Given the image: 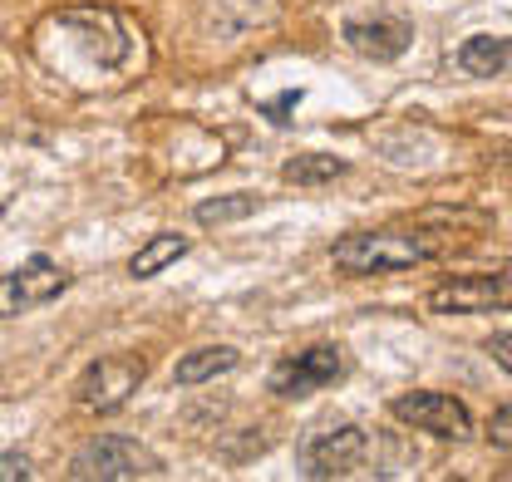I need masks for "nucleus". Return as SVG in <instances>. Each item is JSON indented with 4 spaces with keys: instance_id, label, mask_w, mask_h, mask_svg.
Segmentation results:
<instances>
[{
    "instance_id": "1",
    "label": "nucleus",
    "mask_w": 512,
    "mask_h": 482,
    "mask_svg": "<svg viewBox=\"0 0 512 482\" xmlns=\"http://www.w3.org/2000/svg\"><path fill=\"white\" fill-rule=\"evenodd\" d=\"M439 251L444 246L429 232H394V227H384V232H350V237H340L330 246V261L345 276H394V271H414V266L434 261Z\"/></svg>"
},
{
    "instance_id": "2",
    "label": "nucleus",
    "mask_w": 512,
    "mask_h": 482,
    "mask_svg": "<svg viewBox=\"0 0 512 482\" xmlns=\"http://www.w3.org/2000/svg\"><path fill=\"white\" fill-rule=\"evenodd\" d=\"M158 473H163L158 453H148L138 438H124V433L89 438L69 458V478L74 482H133V478H158Z\"/></svg>"
},
{
    "instance_id": "3",
    "label": "nucleus",
    "mask_w": 512,
    "mask_h": 482,
    "mask_svg": "<svg viewBox=\"0 0 512 482\" xmlns=\"http://www.w3.org/2000/svg\"><path fill=\"white\" fill-rule=\"evenodd\" d=\"M370 453V433L355 428V423H325L311 428L296 448V463H301V478L325 482V478H350Z\"/></svg>"
},
{
    "instance_id": "4",
    "label": "nucleus",
    "mask_w": 512,
    "mask_h": 482,
    "mask_svg": "<svg viewBox=\"0 0 512 482\" xmlns=\"http://www.w3.org/2000/svg\"><path fill=\"white\" fill-rule=\"evenodd\" d=\"M143 379H148V360H138V355H99L79 374L74 399L89 414H114V409H124L128 399H133V389Z\"/></svg>"
},
{
    "instance_id": "5",
    "label": "nucleus",
    "mask_w": 512,
    "mask_h": 482,
    "mask_svg": "<svg viewBox=\"0 0 512 482\" xmlns=\"http://www.w3.org/2000/svg\"><path fill=\"white\" fill-rule=\"evenodd\" d=\"M434 315H488V310H512V271H473L453 276L429 291Z\"/></svg>"
},
{
    "instance_id": "6",
    "label": "nucleus",
    "mask_w": 512,
    "mask_h": 482,
    "mask_svg": "<svg viewBox=\"0 0 512 482\" xmlns=\"http://www.w3.org/2000/svg\"><path fill=\"white\" fill-rule=\"evenodd\" d=\"M64 291H69V271H60L50 256H30L25 266L0 276V320H15L25 310L60 301Z\"/></svg>"
},
{
    "instance_id": "7",
    "label": "nucleus",
    "mask_w": 512,
    "mask_h": 482,
    "mask_svg": "<svg viewBox=\"0 0 512 482\" xmlns=\"http://www.w3.org/2000/svg\"><path fill=\"white\" fill-rule=\"evenodd\" d=\"M389 414H394L399 423H409V428L434 433V438H453V443L473 438V414H468V404L453 399V394H439V389L399 394V399L389 404Z\"/></svg>"
},
{
    "instance_id": "8",
    "label": "nucleus",
    "mask_w": 512,
    "mask_h": 482,
    "mask_svg": "<svg viewBox=\"0 0 512 482\" xmlns=\"http://www.w3.org/2000/svg\"><path fill=\"white\" fill-rule=\"evenodd\" d=\"M60 25L89 50V60L99 64V69H119L128 60V50H133V40H128V25L114 15V10H99V5H79V10H64Z\"/></svg>"
},
{
    "instance_id": "9",
    "label": "nucleus",
    "mask_w": 512,
    "mask_h": 482,
    "mask_svg": "<svg viewBox=\"0 0 512 482\" xmlns=\"http://www.w3.org/2000/svg\"><path fill=\"white\" fill-rule=\"evenodd\" d=\"M340 374H345L340 345H311V350H296V355H286L271 369V389L281 399H306L316 389H330Z\"/></svg>"
},
{
    "instance_id": "10",
    "label": "nucleus",
    "mask_w": 512,
    "mask_h": 482,
    "mask_svg": "<svg viewBox=\"0 0 512 482\" xmlns=\"http://www.w3.org/2000/svg\"><path fill=\"white\" fill-rule=\"evenodd\" d=\"M340 35H345V45L360 60H375V64L399 60L414 45V25L409 20H389V15H380V20H345Z\"/></svg>"
},
{
    "instance_id": "11",
    "label": "nucleus",
    "mask_w": 512,
    "mask_h": 482,
    "mask_svg": "<svg viewBox=\"0 0 512 482\" xmlns=\"http://www.w3.org/2000/svg\"><path fill=\"white\" fill-rule=\"evenodd\" d=\"M453 60H458L463 74H473V79L512 74V35H468Z\"/></svg>"
},
{
    "instance_id": "12",
    "label": "nucleus",
    "mask_w": 512,
    "mask_h": 482,
    "mask_svg": "<svg viewBox=\"0 0 512 482\" xmlns=\"http://www.w3.org/2000/svg\"><path fill=\"white\" fill-rule=\"evenodd\" d=\"M242 364V355L232 350V345H202V350H188L178 369H173V384H183V389H197V384H212V379H222V374H232Z\"/></svg>"
},
{
    "instance_id": "13",
    "label": "nucleus",
    "mask_w": 512,
    "mask_h": 482,
    "mask_svg": "<svg viewBox=\"0 0 512 482\" xmlns=\"http://www.w3.org/2000/svg\"><path fill=\"white\" fill-rule=\"evenodd\" d=\"M183 256H188V237H178V232H158V237H148L133 256H128V276H133V281H148V276L168 271V266L183 261Z\"/></svg>"
},
{
    "instance_id": "14",
    "label": "nucleus",
    "mask_w": 512,
    "mask_h": 482,
    "mask_svg": "<svg viewBox=\"0 0 512 482\" xmlns=\"http://www.w3.org/2000/svg\"><path fill=\"white\" fill-rule=\"evenodd\" d=\"M345 173H350V163L335 158V153H296L291 163H281V178L291 182V187H330V182H340Z\"/></svg>"
},
{
    "instance_id": "15",
    "label": "nucleus",
    "mask_w": 512,
    "mask_h": 482,
    "mask_svg": "<svg viewBox=\"0 0 512 482\" xmlns=\"http://www.w3.org/2000/svg\"><path fill=\"white\" fill-rule=\"evenodd\" d=\"M252 212H256L252 192H227V197H207V202L192 207L197 227H232V222H242V217H252Z\"/></svg>"
},
{
    "instance_id": "16",
    "label": "nucleus",
    "mask_w": 512,
    "mask_h": 482,
    "mask_svg": "<svg viewBox=\"0 0 512 482\" xmlns=\"http://www.w3.org/2000/svg\"><path fill=\"white\" fill-rule=\"evenodd\" d=\"M301 99H306L301 89H286V94H276V99H266V104H256V114H266V119L276 123V128H286V123H291V109H296Z\"/></svg>"
},
{
    "instance_id": "17",
    "label": "nucleus",
    "mask_w": 512,
    "mask_h": 482,
    "mask_svg": "<svg viewBox=\"0 0 512 482\" xmlns=\"http://www.w3.org/2000/svg\"><path fill=\"white\" fill-rule=\"evenodd\" d=\"M488 443L503 448V453H512V404H503V409L488 419Z\"/></svg>"
},
{
    "instance_id": "18",
    "label": "nucleus",
    "mask_w": 512,
    "mask_h": 482,
    "mask_svg": "<svg viewBox=\"0 0 512 482\" xmlns=\"http://www.w3.org/2000/svg\"><path fill=\"white\" fill-rule=\"evenodd\" d=\"M30 478V458L25 453H0V482H25Z\"/></svg>"
},
{
    "instance_id": "19",
    "label": "nucleus",
    "mask_w": 512,
    "mask_h": 482,
    "mask_svg": "<svg viewBox=\"0 0 512 482\" xmlns=\"http://www.w3.org/2000/svg\"><path fill=\"white\" fill-rule=\"evenodd\" d=\"M483 350L493 355V364H498V369H508V374H512V330H498Z\"/></svg>"
}]
</instances>
